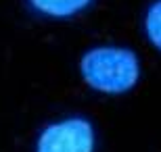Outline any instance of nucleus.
Masks as SVG:
<instances>
[{
  "mask_svg": "<svg viewBox=\"0 0 161 152\" xmlns=\"http://www.w3.org/2000/svg\"><path fill=\"white\" fill-rule=\"evenodd\" d=\"M80 75L90 90L107 96H121L138 86L142 67L132 48L125 46H94L80 59Z\"/></svg>",
  "mask_w": 161,
  "mask_h": 152,
  "instance_id": "nucleus-1",
  "label": "nucleus"
},
{
  "mask_svg": "<svg viewBox=\"0 0 161 152\" xmlns=\"http://www.w3.org/2000/svg\"><path fill=\"white\" fill-rule=\"evenodd\" d=\"M142 29L149 44L161 52V0H153L147 6L142 19Z\"/></svg>",
  "mask_w": 161,
  "mask_h": 152,
  "instance_id": "nucleus-4",
  "label": "nucleus"
},
{
  "mask_svg": "<svg viewBox=\"0 0 161 152\" xmlns=\"http://www.w3.org/2000/svg\"><path fill=\"white\" fill-rule=\"evenodd\" d=\"M94 0H27L31 11L48 19H71L84 13Z\"/></svg>",
  "mask_w": 161,
  "mask_h": 152,
  "instance_id": "nucleus-3",
  "label": "nucleus"
},
{
  "mask_svg": "<svg viewBox=\"0 0 161 152\" xmlns=\"http://www.w3.org/2000/svg\"><path fill=\"white\" fill-rule=\"evenodd\" d=\"M94 125L84 117H67L42 129L34 152H94Z\"/></svg>",
  "mask_w": 161,
  "mask_h": 152,
  "instance_id": "nucleus-2",
  "label": "nucleus"
}]
</instances>
